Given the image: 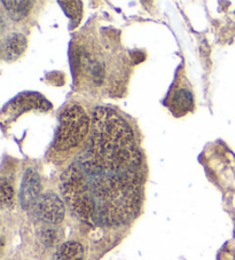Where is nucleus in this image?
I'll return each mask as SVG.
<instances>
[{"label": "nucleus", "mask_w": 235, "mask_h": 260, "mask_svg": "<svg viewBox=\"0 0 235 260\" xmlns=\"http://www.w3.org/2000/svg\"><path fill=\"white\" fill-rule=\"evenodd\" d=\"M0 188H2V203L3 205H11L13 199H14V188L12 182L6 178H3L0 181Z\"/></svg>", "instance_id": "1a4fd4ad"}, {"label": "nucleus", "mask_w": 235, "mask_h": 260, "mask_svg": "<svg viewBox=\"0 0 235 260\" xmlns=\"http://www.w3.org/2000/svg\"><path fill=\"white\" fill-rule=\"evenodd\" d=\"M91 151L82 162L87 173L137 171L140 154L129 124L109 108L99 107L93 113Z\"/></svg>", "instance_id": "f257e3e1"}, {"label": "nucleus", "mask_w": 235, "mask_h": 260, "mask_svg": "<svg viewBox=\"0 0 235 260\" xmlns=\"http://www.w3.org/2000/svg\"><path fill=\"white\" fill-rule=\"evenodd\" d=\"M36 212L40 220L51 223V225H57L65 218L66 209L65 204L58 199V196L53 192H48V194L40 196L36 204Z\"/></svg>", "instance_id": "7ed1b4c3"}, {"label": "nucleus", "mask_w": 235, "mask_h": 260, "mask_svg": "<svg viewBox=\"0 0 235 260\" xmlns=\"http://www.w3.org/2000/svg\"><path fill=\"white\" fill-rule=\"evenodd\" d=\"M43 239H44L45 243H46L47 245L56 244L57 241H58V237H57L56 232L53 231V230H47L46 232H44Z\"/></svg>", "instance_id": "9b49d317"}, {"label": "nucleus", "mask_w": 235, "mask_h": 260, "mask_svg": "<svg viewBox=\"0 0 235 260\" xmlns=\"http://www.w3.org/2000/svg\"><path fill=\"white\" fill-rule=\"evenodd\" d=\"M40 191H42V183L38 173L34 169L26 170L23 180H22L20 201L22 208L28 210L33 206H36L38 200L40 199Z\"/></svg>", "instance_id": "20e7f679"}, {"label": "nucleus", "mask_w": 235, "mask_h": 260, "mask_svg": "<svg viewBox=\"0 0 235 260\" xmlns=\"http://www.w3.org/2000/svg\"><path fill=\"white\" fill-rule=\"evenodd\" d=\"M26 48V39L23 35L13 32L7 36L3 44L4 59L6 61H15L23 54Z\"/></svg>", "instance_id": "39448f33"}, {"label": "nucleus", "mask_w": 235, "mask_h": 260, "mask_svg": "<svg viewBox=\"0 0 235 260\" xmlns=\"http://www.w3.org/2000/svg\"><path fill=\"white\" fill-rule=\"evenodd\" d=\"M171 106L174 109L175 113L185 114L193 108V96L191 92L187 89L182 88L173 94Z\"/></svg>", "instance_id": "0eeeda50"}, {"label": "nucleus", "mask_w": 235, "mask_h": 260, "mask_svg": "<svg viewBox=\"0 0 235 260\" xmlns=\"http://www.w3.org/2000/svg\"><path fill=\"white\" fill-rule=\"evenodd\" d=\"M3 5L5 6L8 14L13 20H22L23 17L28 15V13L31 8V2H26V0H15V2H5L4 0Z\"/></svg>", "instance_id": "6e6552de"}, {"label": "nucleus", "mask_w": 235, "mask_h": 260, "mask_svg": "<svg viewBox=\"0 0 235 260\" xmlns=\"http://www.w3.org/2000/svg\"><path fill=\"white\" fill-rule=\"evenodd\" d=\"M63 5V8H65L67 14L69 15L71 19L77 20V22L79 21L80 15H82V4L79 2H65L61 3Z\"/></svg>", "instance_id": "9d476101"}, {"label": "nucleus", "mask_w": 235, "mask_h": 260, "mask_svg": "<svg viewBox=\"0 0 235 260\" xmlns=\"http://www.w3.org/2000/svg\"><path fill=\"white\" fill-rule=\"evenodd\" d=\"M84 249L77 242H67L58 248L55 260H83Z\"/></svg>", "instance_id": "423d86ee"}, {"label": "nucleus", "mask_w": 235, "mask_h": 260, "mask_svg": "<svg viewBox=\"0 0 235 260\" xmlns=\"http://www.w3.org/2000/svg\"><path fill=\"white\" fill-rule=\"evenodd\" d=\"M90 119L85 110L79 106H71L60 116L54 147L57 150H69L78 146L86 136Z\"/></svg>", "instance_id": "f03ea898"}]
</instances>
